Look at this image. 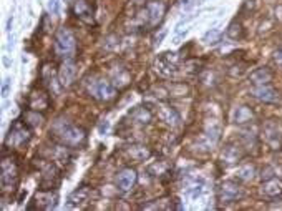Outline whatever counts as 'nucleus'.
Returning a JSON list of instances; mask_svg holds the SVG:
<instances>
[{
	"mask_svg": "<svg viewBox=\"0 0 282 211\" xmlns=\"http://www.w3.org/2000/svg\"><path fill=\"white\" fill-rule=\"evenodd\" d=\"M50 136L59 145L68 148H82L86 143V132L65 118H57L50 127Z\"/></svg>",
	"mask_w": 282,
	"mask_h": 211,
	"instance_id": "nucleus-1",
	"label": "nucleus"
},
{
	"mask_svg": "<svg viewBox=\"0 0 282 211\" xmlns=\"http://www.w3.org/2000/svg\"><path fill=\"white\" fill-rule=\"evenodd\" d=\"M166 10H168V5H166L164 0H151L138 12L135 22L141 28H155L163 22Z\"/></svg>",
	"mask_w": 282,
	"mask_h": 211,
	"instance_id": "nucleus-2",
	"label": "nucleus"
},
{
	"mask_svg": "<svg viewBox=\"0 0 282 211\" xmlns=\"http://www.w3.org/2000/svg\"><path fill=\"white\" fill-rule=\"evenodd\" d=\"M18 186V163L12 155H4L0 162V188L2 195L13 193Z\"/></svg>",
	"mask_w": 282,
	"mask_h": 211,
	"instance_id": "nucleus-3",
	"label": "nucleus"
},
{
	"mask_svg": "<svg viewBox=\"0 0 282 211\" xmlns=\"http://www.w3.org/2000/svg\"><path fill=\"white\" fill-rule=\"evenodd\" d=\"M53 48L57 57L63 58V60H73L75 54H77V39L75 35L71 33L70 28L67 27H60L55 33V40H53Z\"/></svg>",
	"mask_w": 282,
	"mask_h": 211,
	"instance_id": "nucleus-4",
	"label": "nucleus"
},
{
	"mask_svg": "<svg viewBox=\"0 0 282 211\" xmlns=\"http://www.w3.org/2000/svg\"><path fill=\"white\" fill-rule=\"evenodd\" d=\"M30 138H32L30 127H28L25 121L15 120L12 123L9 133H7V136H5V147L22 148V147H25L28 142H30Z\"/></svg>",
	"mask_w": 282,
	"mask_h": 211,
	"instance_id": "nucleus-5",
	"label": "nucleus"
},
{
	"mask_svg": "<svg viewBox=\"0 0 282 211\" xmlns=\"http://www.w3.org/2000/svg\"><path fill=\"white\" fill-rule=\"evenodd\" d=\"M86 92L100 101H111L117 97V86L105 78H91V82H86Z\"/></svg>",
	"mask_w": 282,
	"mask_h": 211,
	"instance_id": "nucleus-6",
	"label": "nucleus"
},
{
	"mask_svg": "<svg viewBox=\"0 0 282 211\" xmlns=\"http://www.w3.org/2000/svg\"><path fill=\"white\" fill-rule=\"evenodd\" d=\"M40 170V181L39 186L40 190H53L60 185V170L52 162H45V160H37V163Z\"/></svg>",
	"mask_w": 282,
	"mask_h": 211,
	"instance_id": "nucleus-7",
	"label": "nucleus"
},
{
	"mask_svg": "<svg viewBox=\"0 0 282 211\" xmlns=\"http://www.w3.org/2000/svg\"><path fill=\"white\" fill-rule=\"evenodd\" d=\"M262 140L269 148H282V125L277 120H269L262 125Z\"/></svg>",
	"mask_w": 282,
	"mask_h": 211,
	"instance_id": "nucleus-8",
	"label": "nucleus"
},
{
	"mask_svg": "<svg viewBox=\"0 0 282 211\" xmlns=\"http://www.w3.org/2000/svg\"><path fill=\"white\" fill-rule=\"evenodd\" d=\"M179 63H181V57L176 52H163L161 55H158L156 62H155L156 70L166 77L175 75L179 68Z\"/></svg>",
	"mask_w": 282,
	"mask_h": 211,
	"instance_id": "nucleus-9",
	"label": "nucleus"
},
{
	"mask_svg": "<svg viewBox=\"0 0 282 211\" xmlns=\"http://www.w3.org/2000/svg\"><path fill=\"white\" fill-rule=\"evenodd\" d=\"M42 82L43 85L47 86V90L52 93V95H60L62 92V82H60V77L59 74L55 72V67L52 63H43L42 67Z\"/></svg>",
	"mask_w": 282,
	"mask_h": 211,
	"instance_id": "nucleus-10",
	"label": "nucleus"
},
{
	"mask_svg": "<svg viewBox=\"0 0 282 211\" xmlns=\"http://www.w3.org/2000/svg\"><path fill=\"white\" fill-rule=\"evenodd\" d=\"M244 196V188L236 181H224L219 186V201L222 203H236Z\"/></svg>",
	"mask_w": 282,
	"mask_h": 211,
	"instance_id": "nucleus-11",
	"label": "nucleus"
},
{
	"mask_svg": "<svg viewBox=\"0 0 282 211\" xmlns=\"http://www.w3.org/2000/svg\"><path fill=\"white\" fill-rule=\"evenodd\" d=\"M33 203L28 209H33V208H39V209H53L59 203V193L52 190H40L37 195L33 196Z\"/></svg>",
	"mask_w": 282,
	"mask_h": 211,
	"instance_id": "nucleus-12",
	"label": "nucleus"
},
{
	"mask_svg": "<svg viewBox=\"0 0 282 211\" xmlns=\"http://www.w3.org/2000/svg\"><path fill=\"white\" fill-rule=\"evenodd\" d=\"M27 105L30 110H37V112H45L47 108L50 107V97L45 90L39 89V86H35V89L30 90L28 93V98H27Z\"/></svg>",
	"mask_w": 282,
	"mask_h": 211,
	"instance_id": "nucleus-13",
	"label": "nucleus"
},
{
	"mask_svg": "<svg viewBox=\"0 0 282 211\" xmlns=\"http://www.w3.org/2000/svg\"><path fill=\"white\" fill-rule=\"evenodd\" d=\"M71 10H73V15L78 20H82L83 24L86 25L95 24V12H93V7L86 0H75Z\"/></svg>",
	"mask_w": 282,
	"mask_h": 211,
	"instance_id": "nucleus-14",
	"label": "nucleus"
},
{
	"mask_svg": "<svg viewBox=\"0 0 282 211\" xmlns=\"http://www.w3.org/2000/svg\"><path fill=\"white\" fill-rule=\"evenodd\" d=\"M156 113H158V118L163 123H166V125H170L173 128H178L181 125V116H179V113L170 103H158Z\"/></svg>",
	"mask_w": 282,
	"mask_h": 211,
	"instance_id": "nucleus-15",
	"label": "nucleus"
},
{
	"mask_svg": "<svg viewBox=\"0 0 282 211\" xmlns=\"http://www.w3.org/2000/svg\"><path fill=\"white\" fill-rule=\"evenodd\" d=\"M249 95L259 101H264V103H276L279 98L277 92L274 90L271 85H252V89L249 90Z\"/></svg>",
	"mask_w": 282,
	"mask_h": 211,
	"instance_id": "nucleus-16",
	"label": "nucleus"
},
{
	"mask_svg": "<svg viewBox=\"0 0 282 211\" xmlns=\"http://www.w3.org/2000/svg\"><path fill=\"white\" fill-rule=\"evenodd\" d=\"M77 75H78L77 63L73 60H63V63L60 65V70H59V77H60L62 85L70 86L77 80Z\"/></svg>",
	"mask_w": 282,
	"mask_h": 211,
	"instance_id": "nucleus-17",
	"label": "nucleus"
},
{
	"mask_svg": "<svg viewBox=\"0 0 282 211\" xmlns=\"http://www.w3.org/2000/svg\"><path fill=\"white\" fill-rule=\"evenodd\" d=\"M93 196H95V191H93L90 186H82L68 196V205L70 206H83V205H86V203H91Z\"/></svg>",
	"mask_w": 282,
	"mask_h": 211,
	"instance_id": "nucleus-18",
	"label": "nucleus"
},
{
	"mask_svg": "<svg viewBox=\"0 0 282 211\" xmlns=\"http://www.w3.org/2000/svg\"><path fill=\"white\" fill-rule=\"evenodd\" d=\"M136 180H138V174H136V171L133 168L121 170L118 173V177H117V186H118V190L123 191V193L129 191L136 185Z\"/></svg>",
	"mask_w": 282,
	"mask_h": 211,
	"instance_id": "nucleus-19",
	"label": "nucleus"
},
{
	"mask_svg": "<svg viewBox=\"0 0 282 211\" xmlns=\"http://www.w3.org/2000/svg\"><path fill=\"white\" fill-rule=\"evenodd\" d=\"M261 195L264 196V198H269V200L282 196V180L274 178V177L266 180L261 186Z\"/></svg>",
	"mask_w": 282,
	"mask_h": 211,
	"instance_id": "nucleus-20",
	"label": "nucleus"
},
{
	"mask_svg": "<svg viewBox=\"0 0 282 211\" xmlns=\"http://www.w3.org/2000/svg\"><path fill=\"white\" fill-rule=\"evenodd\" d=\"M242 160V151L237 145L233 143H228L226 147L222 148L221 151V162L226 163V165H237Z\"/></svg>",
	"mask_w": 282,
	"mask_h": 211,
	"instance_id": "nucleus-21",
	"label": "nucleus"
},
{
	"mask_svg": "<svg viewBox=\"0 0 282 211\" xmlns=\"http://www.w3.org/2000/svg\"><path fill=\"white\" fill-rule=\"evenodd\" d=\"M125 155L128 160H133L136 163H141L144 160H148L151 156V150L144 145H129L125 148Z\"/></svg>",
	"mask_w": 282,
	"mask_h": 211,
	"instance_id": "nucleus-22",
	"label": "nucleus"
},
{
	"mask_svg": "<svg viewBox=\"0 0 282 211\" xmlns=\"http://www.w3.org/2000/svg\"><path fill=\"white\" fill-rule=\"evenodd\" d=\"M274 78V74L269 67H261V68H256L252 74L249 75V82L252 85H269Z\"/></svg>",
	"mask_w": 282,
	"mask_h": 211,
	"instance_id": "nucleus-23",
	"label": "nucleus"
},
{
	"mask_svg": "<svg viewBox=\"0 0 282 211\" xmlns=\"http://www.w3.org/2000/svg\"><path fill=\"white\" fill-rule=\"evenodd\" d=\"M204 143L208 148H213L218 145V142L221 140V125L219 123H209L204 130Z\"/></svg>",
	"mask_w": 282,
	"mask_h": 211,
	"instance_id": "nucleus-24",
	"label": "nucleus"
},
{
	"mask_svg": "<svg viewBox=\"0 0 282 211\" xmlns=\"http://www.w3.org/2000/svg\"><path fill=\"white\" fill-rule=\"evenodd\" d=\"M129 82H131V74L126 68L118 67L111 70V83L117 89H125V86L129 85Z\"/></svg>",
	"mask_w": 282,
	"mask_h": 211,
	"instance_id": "nucleus-25",
	"label": "nucleus"
},
{
	"mask_svg": "<svg viewBox=\"0 0 282 211\" xmlns=\"http://www.w3.org/2000/svg\"><path fill=\"white\" fill-rule=\"evenodd\" d=\"M252 120H254V112H252V108L248 105L237 107L233 113V121L236 125H244V123H249Z\"/></svg>",
	"mask_w": 282,
	"mask_h": 211,
	"instance_id": "nucleus-26",
	"label": "nucleus"
},
{
	"mask_svg": "<svg viewBox=\"0 0 282 211\" xmlns=\"http://www.w3.org/2000/svg\"><path fill=\"white\" fill-rule=\"evenodd\" d=\"M129 118H131L136 125H148L151 118H153V113L144 107H135L133 110L129 112Z\"/></svg>",
	"mask_w": 282,
	"mask_h": 211,
	"instance_id": "nucleus-27",
	"label": "nucleus"
},
{
	"mask_svg": "<svg viewBox=\"0 0 282 211\" xmlns=\"http://www.w3.org/2000/svg\"><path fill=\"white\" fill-rule=\"evenodd\" d=\"M236 177H237V180H241V181H252L256 177V166L252 163L241 165L236 171Z\"/></svg>",
	"mask_w": 282,
	"mask_h": 211,
	"instance_id": "nucleus-28",
	"label": "nucleus"
},
{
	"mask_svg": "<svg viewBox=\"0 0 282 211\" xmlns=\"http://www.w3.org/2000/svg\"><path fill=\"white\" fill-rule=\"evenodd\" d=\"M24 120L30 128H37L43 123V115H42V112L30 110V108H28V110L24 113Z\"/></svg>",
	"mask_w": 282,
	"mask_h": 211,
	"instance_id": "nucleus-29",
	"label": "nucleus"
},
{
	"mask_svg": "<svg viewBox=\"0 0 282 211\" xmlns=\"http://www.w3.org/2000/svg\"><path fill=\"white\" fill-rule=\"evenodd\" d=\"M226 35L231 39V40H241L244 37V28H242V24L239 20H234L231 22L228 30H226Z\"/></svg>",
	"mask_w": 282,
	"mask_h": 211,
	"instance_id": "nucleus-30",
	"label": "nucleus"
},
{
	"mask_svg": "<svg viewBox=\"0 0 282 211\" xmlns=\"http://www.w3.org/2000/svg\"><path fill=\"white\" fill-rule=\"evenodd\" d=\"M173 208V203L170 200H156L153 203H146L143 205L141 209H171Z\"/></svg>",
	"mask_w": 282,
	"mask_h": 211,
	"instance_id": "nucleus-31",
	"label": "nucleus"
},
{
	"mask_svg": "<svg viewBox=\"0 0 282 211\" xmlns=\"http://www.w3.org/2000/svg\"><path fill=\"white\" fill-rule=\"evenodd\" d=\"M202 40H204V43H208V45H214V43H218L221 40V30H218V28H209L204 33V37H202Z\"/></svg>",
	"mask_w": 282,
	"mask_h": 211,
	"instance_id": "nucleus-32",
	"label": "nucleus"
},
{
	"mask_svg": "<svg viewBox=\"0 0 282 211\" xmlns=\"http://www.w3.org/2000/svg\"><path fill=\"white\" fill-rule=\"evenodd\" d=\"M48 10L52 12V15H59V13H60V0H50V2H48Z\"/></svg>",
	"mask_w": 282,
	"mask_h": 211,
	"instance_id": "nucleus-33",
	"label": "nucleus"
},
{
	"mask_svg": "<svg viewBox=\"0 0 282 211\" xmlns=\"http://www.w3.org/2000/svg\"><path fill=\"white\" fill-rule=\"evenodd\" d=\"M10 85H12V78H10V77H7V78L4 80V83H2V97H4V98L9 97Z\"/></svg>",
	"mask_w": 282,
	"mask_h": 211,
	"instance_id": "nucleus-34",
	"label": "nucleus"
},
{
	"mask_svg": "<svg viewBox=\"0 0 282 211\" xmlns=\"http://www.w3.org/2000/svg\"><path fill=\"white\" fill-rule=\"evenodd\" d=\"M274 62H276L279 67L282 68V50H277V52L274 54Z\"/></svg>",
	"mask_w": 282,
	"mask_h": 211,
	"instance_id": "nucleus-35",
	"label": "nucleus"
},
{
	"mask_svg": "<svg viewBox=\"0 0 282 211\" xmlns=\"http://www.w3.org/2000/svg\"><path fill=\"white\" fill-rule=\"evenodd\" d=\"M164 35H166V32H161V35H160V37H158V39L155 40V43H156V45H158V43H161V40L164 39Z\"/></svg>",
	"mask_w": 282,
	"mask_h": 211,
	"instance_id": "nucleus-36",
	"label": "nucleus"
},
{
	"mask_svg": "<svg viewBox=\"0 0 282 211\" xmlns=\"http://www.w3.org/2000/svg\"><path fill=\"white\" fill-rule=\"evenodd\" d=\"M10 27H12V17L9 19V24H7V32H10Z\"/></svg>",
	"mask_w": 282,
	"mask_h": 211,
	"instance_id": "nucleus-37",
	"label": "nucleus"
}]
</instances>
